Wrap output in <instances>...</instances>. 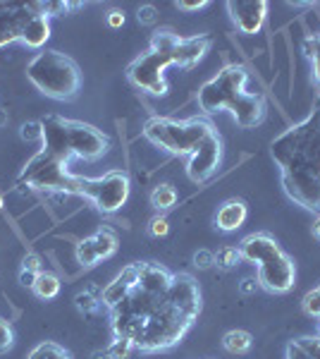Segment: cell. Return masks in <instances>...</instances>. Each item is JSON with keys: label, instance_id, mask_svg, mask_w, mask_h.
I'll return each mask as SVG.
<instances>
[{"label": "cell", "instance_id": "1", "mask_svg": "<svg viewBox=\"0 0 320 359\" xmlns=\"http://www.w3.org/2000/svg\"><path fill=\"white\" fill-rule=\"evenodd\" d=\"M110 314L115 338L130 340L134 350L146 355L170 350L194 326V318L172 302L170 292L146 294L137 287L115 309H110Z\"/></svg>", "mask_w": 320, "mask_h": 359}, {"label": "cell", "instance_id": "2", "mask_svg": "<svg viewBox=\"0 0 320 359\" xmlns=\"http://www.w3.org/2000/svg\"><path fill=\"white\" fill-rule=\"evenodd\" d=\"M292 201L320 213V108L284 130L270 147Z\"/></svg>", "mask_w": 320, "mask_h": 359}, {"label": "cell", "instance_id": "3", "mask_svg": "<svg viewBox=\"0 0 320 359\" xmlns=\"http://www.w3.org/2000/svg\"><path fill=\"white\" fill-rule=\"evenodd\" d=\"M249 82V69L244 65H227L208 79L199 89L196 101L203 113H218L230 111L237 125L244 130L260 125L265 120L267 103L260 91H246Z\"/></svg>", "mask_w": 320, "mask_h": 359}, {"label": "cell", "instance_id": "4", "mask_svg": "<svg viewBox=\"0 0 320 359\" xmlns=\"http://www.w3.org/2000/svg\"><path fill=\"white\" fill-rule=\"evenodd\" d=\"M41 123H43L41 151L53 156L60 163H69V158L98 161L110 151V137L96 125L69 120L62 115H48Z\"/></svg>", "mask_w": 320, "mask_h": 359}, {"label": "cell", "instance_id": "5", "mask_svg": "<svg viewBox=\"0 0 320 359\" xmlns=\"http://www.w3.org/2000/svg\"><path fill=\"white\" fill-rule=\"evenodd\" d=\"M27 79L53 101H72L81 91V69L60 50H41L27 65Z\"/></svg>", "mask_w": 320, "mask_h": 359}, {"label": "cell", "instance_id": "6", "mask_svg": "<svg viewBox=\"0 0 320 359\" xmlns=\"http://www.w3.org/2000/svg\"><path fill=\"white\" fill-rule=\"evenodd\" d=\"M215 130L211 120L206 118H187V120H174V118H148L144 123L141 135L148 139L153 147L172 156H189L196 147Z\"/></svg>", "mask_w": 320, "mask_h": 359}, {"label": "cell", "instance_id": "7", "mask_svg": "<svg viewBox=\"0 0 320 359\" xmlns=\"http://www.w3.org/2000/svg\"><path fill=\"white\" fill-rule=\"evenodd\" d=\"M20 189H36V192H60L81 196V175H72L67 163H60L53 156L39 151L25 165L17 177Z\"/></svg>", "mask_w": 320, "mask_h": 359}, {"label": "cell", "instance_id": "8", "mask_svg": "<svg viewBox=\"0 0 320 359\" xmlns=\"http://www.w3.org/2000/svg\"><path fill=\"white\" fill-rule=\"evenodd\" d=\"M130 175L122 170H110L101 177H81V196L94 204L101 213H115L130 199Z\"/></svg>", "mask_w": 320, "mask_h": 359}, {"label": "cell", "instance_id": "9", "mask_svg": "<svg viewBox=\"0 0 320 359\" xmlns=\"http://www.w3.org/2000/svg\"><path fill=\"white\" fill-rule=\"evenodd\" d=\"M170 65H174V53H160V50L148 48L127 67V79L151 96H165V69Z\"/></svg>", "mask_w": 320, "mask_h": 359}, {"label": "cell", "instance_id": "10", "mask_svg": "<svg viewBox=\"0 0 320 359\" xmlns=\"http://www.w3.org/2000/svg\"><path fill=\"white\" fill-rule=\"evenodd\" d=\"M223 161V139H220L218 130H213L194 151L189 154V163H187V175L191 182L201 184L208 182L220 168Z\"/></svg>", "mask_w": 320, "mask_h": 359}, {"label": "cell", "instance_id": "11", "mask_svg": "<svg viewBox=\"0 0 320 359\" xmlns=\"http://www.w3.org/2000/svg\"><path fill=\"white\" fill-rule=\"evenodd\" d=\"M296 280V269L294 262L284 252L275 254L272 259H267L258 266V285L265 287L267 292L284 294L294 287Z\"/></svg>", "mask_w": 320, "mask_h": 359}, {"label": "cell", "instance_id": "12", "mask_svg": "<svg viewBox=\"0 0 320 359\" xmlns=\"http://www.w3.org/2000/svg\"><path fill=\"white\" fill-rule=\"evenodd\" d=\"M36 13V3H3L0 0V48L20 41L25 27Z\"/></svg>", "mask_w": 320, "mask_h": 359}, {"label": "cell", "instance_id": "13", "mask_svg": "<svg viewBox=\"0 0 320 359\" xmlns=\"http://www.w3.org/2000/svg\"><path fill=\"white\" fill-rule=\"evenodd\" d=\"M230 17L235 22V27L242 34H258L265 25L267 17V3L265 0H230L227 3Z\"/></svg>", "mask_w": 320, "mask_h": 359}, {"label": "cell", "instance_id": "14", "mask_svg": "<svg viewBox=\"0 0 320 359\" xmlns=\"http://www.w3.org/2000/svg\"><path fill=\"white\" fill-rule=\"evenodd\" d=\"M170 297L189 318H199L201 314V287L194 276L189 273H174L170 283Z\"/></svg>", "mask_w": 320, "mask_h": 359}, {"label": "cell", "instance_id": "15", "mask_svg": "<svg viewBox=\"0 0 320 359\" xmlns=\"http://www.w3.org/2000/svg\"><path fill=\"white\" fill-rule=\"evenodd\" d=\"M282 247L277 245V240L267 233H256V235H249L242 240L239 245V254L244 262L253 264V266H260L267 259H272L275 254H280Z\"/></svg>", "mask_w": 320, "mask_h": 359}, {"label": "cell", "instance_id": "16", "mask_svg": "<svg viewBox=\"0 0 320 359\" xmlns=\"http://www.w3.org/2000/svg\"><path fill=\"white\" fill-rule=\"evenodd\" d=\"M172 276L165 266L153 264V262H144L137 264V290L146 292V294H162L170 290Z\"/></svg>", "mask_w": 320, "mask_h": 359}, {"label": "cell", "instance_id": "17", "mask_svg": "<svg viewBox=\"0 0 320 359\" xmlns=\"http://www.w3.org/2000/svg\"><path fill=\"white\" fill-rule=\"evenodd\" d=\"M134 287H137V264H130L127 269H122V273L115 276V280L110 285L103 287L101 304L108 306V309H115Z\"/></svg>", "mask_w": 320, "mask_h": 359}, {"label": "cell", "instance_id": "18", "mask_svg": "<svg viewBox=\"0 0 320 359\" xmlns=\"http://www.w3.org/2000/svg\"><path fill=\"white\" fill-rule=\"evenodd\" d=\"M211 36H189V39H182L177 46V50H174V65H179V67H184V69H189V67H194L196 62H201L203 60V55L211 50Z\"/></svg>", "mask_w": 320, "mask_h": 359}, {"label": "cell", "instance_id": "19", "mask_svg": "<svg viewBox=\"0 0 320 359\" xmlns=\"http://www.w3.org/2000/svg\"><path fill=\"white\" fill-rule=\"evenodd\" d=\"M246 216H249L246 204H244L242 199H230L218 208V213H215V228L225 230V233H235V230H239L244 225Z\"/></svg>", "mask_w": 320, "mask_h": 359}, {"label": "cell", "instance_id": "20", "mask_svg": "<svg viewBox=\"0 0 320 359\" xmlns=\"http://www.w3.org/2000/svg\"><path fill=\"white\" fill-rule=\"evenodd\" d=\"M50 39V25H48V17L43 13H39L29 20V25L25 27V34H22L20 41L27 46V48H43L46 41Z\"/></svg>", "mask_w": 320, "mask_h": 359}, {"label": "cell", "instance_id": "21", "mask_svg": "<svg viewBox=\"0 0 320 359\" xmlns=\"http://www.w3.org/2000/svg\"><path fill=\"white\" fill-rule=\"evenodd\" d=\"M91 242H94V249H96V254H98V262H106V259H110L115 252H118V247H120L118 235H115L110 228L96 230V233L91 235Z\"/></svg>", "mask_w": 320, "mask_h": 359}, {"label": "cell", "instance_id": "22", "mask_svg": "<svg viewBox=\"0 0 320 359\" xmlns=\"http://www.w3.org/2000/svg\"><path fill=\"white\" fill-rule=\"evenodd\" d=\"M32 290L36 292L39 299H53L60 294V278L55 273H48V271H41Z\"/></svg>", "mask_w": 320, "mask_h": 359}, {"label": "cell", "instance_id": "23", "mask_svg": "<svg viewBox=\"0 0 320 359\" xmlns=\"http://www.w3.org/2000/svg\"><path fill=\"white\" fill-rule=\"evenodd\" d=\"M251 343H253L251 333L239 331V328L223 335V347L227 352H232V355H244V352H249L251 350Z\"/></svg>", "mask_w": 320, "mask_h": 359}, {"label": "cell", "instance_id": "24", "mask_svg": "<svg viewBox=\"0 0 320 359\" xmlns=\"http://www.w3.org/2000/svg\"><path fill=\"white\" fill-rule=\"evenodd\" d=\"M151 204H153L155 211H167L177 204V189L172 187L170 182H162L151 192Z\"/></svg>", "mask_w": 320, "mask_h": 359}, {"label": "cell", "instance_id": "25", "mask_svg": "<svg viewBox=\"0 0 320 359\" xmlns=\"http://www.w3.org/2000/svg\"><path fill=\"white\" fill-rule=\"evenodd\" d=\"M101 292L96 285H89L84 292H79L77 297H74V304H77V309L81 314H96L98 309H101Z\"/></svg>", "mask_w": 320, "mask_h": 359}, {"label": "cell", "instance_id": "26", "mask_svg": "<svg viewBox=\"0 0 320 359\" xmlns=\"http://www.w3.org/2000/svg\"><path fill=\"white\" fill-rule=\"evenodd\" d=\"M27 359H72V355L57 343H41L29 352Z\"/></svg>", "mask_w": 320, "mask_h": 359}, {"label": "cell", "instance_id": "27", "mask_svg": "<svg viewBox=\"0 0 320 359\" xmlns=\"http://www.w3.org/2000/svg\"><path fill=\"white\" fill-rule=\"evenodd\" d=\"M77 262L81 264V269H94V266L98 264V254L94 249L91 237H84V240L77 245Z\"/></svg>", "mask_w": 320, "mask_h": 359}, {"label": "cell", "instance_id": "28", "mask_svg": "<svg viewBox=\"0 0 320 359\" xmlns=\"http://www.w3.org/2000/svg\"><path fill=\"white\" fill-rule=\"evenodd\" d=\"M304 50H306V55L311 57L313 77H316V82L320 86V34H313L311 39H306V41H304Z\"/></svg>", "mask_w": 320, "mask_h": 359}, {"label": "cell", "instance_id": "29", "mask_svg": "<svg viewBox=\"0 0 320 359\" xmlns=\"http://www.w3.org/2000/svg\"><path fill=\"white\" fill-rule=\"evenodd\" d=\"M239 262H242L239 247H223L215 254V264H218L220 269H235Z\"/></svg>", "mask_w": 320, "mask_h": 359}, {"label": "cell", "instance_id": "30", "mask_svg": "<svg viewBox=\"0 0 320 359\" xmlns=\"http://www.w3.org/2000/svg\"><path fill=\"white\" fill-rule=\"evenodd\" d=\"M36 8L46 17H60V15L69 13V10L79 8V3H60V0H50V3H36Z\"/></svg>", "mask_w": 320, "mask_h": 359}, {"label": "cell", "instance_id": "31", "mask_svg": "<svg viewBox=\"0 0 320 359\" xmlns=\"http://www.w3.org/2000/svg\"><path fill=\"white\" fill-rule=\"evenodd\" d=\"M134 352V345L125 338H115L113 343L108 345V357L110 359H130Z\"/></svg>", "mask_w": 320, "mask_h": 359}, {"label": "cell", "instance_id": "32", "mask_svg": "<svg viewBox=\"0 0 320 359\" xmlns=\"http://www.w3.org/2000/svg\"><path fill=\"white\" fill-rule=\"evenodd\" d=\"M20 137L25 142H43V123L41 120H29L20 127Z\"/></svg>", "mask_w": 320, "mask_h": 359}, {"label": "cell", "instance_id": "33", "mask_svg": "<svg viewBox=\"0 0 320 359\" xmlns=\"http://www.w3.org/2000/svg\"><path fill=\"white\" fill-rule=\"evenodd\" d=\"M15 345V331L13 326H10L8 318L0 316V355H8L10 350H13Z\"/></svg>", "mask_w": 320, "mask_h": 359}, {"label": "cell", "instance_id": "34", "mask_svg": "<svg viewBox=\"0 0 320 359\" xmlns=\"http://www.w3.org/2000/svg\"><path fill=\"white\" fill-rule=\"evenodd\" d=\"M304 311L308 316L320 318V292H318V287L304 294Z\"/></svg>", "mask_w": 320, "mask_h": 359}, {"label": "cell", "instance_id": "35", "mask_svg": "<svg viewBox=\"0 0 320 359\" xmlns=\"http://www.w3.org/2000/svg\"><path fill=\"white\" fill-rule=\"evenodd\" d=\"M299 345L311 355V359H320V335H306V338H299Z\"/></svg>", "mask_w": 320, "mask_h": 359}, {"label": "cell", "instance_id": "36", "mask_svg": "<svg viewBox=\"0 0 320 359\" xmlns=\"http://www.w3.org/2000/svg\"><path fill=\"white\" fill-rule=\"evenodd\" d=\"M137 20L141 22V25H155V22H158V8H155V5H141L137 13Z\"/></svg>", "mask_w": 320, "mask_h": 359}, {"label": "cell", "instance_id": "37", "mask_svg": "<svg viewBox=\"0 0 320 359\" xmlns=\"http://www.w3.org/2000/svg\"><path fill=\"white\" fill-rule=\"evenodd\" d=\"M194 266L201 271L211 269V266H215V254L208 252V249H199V252L194 254Z\"/></svg>", "mask_w": 320, "mask_h": 359}, {"label": "cell", "instance_id": "38", "mask_svg": "<svg viewBox=\"0 0 320 359\" xmlns=\"http://www.w3.org/2000/svg\"><path fill=\"white\" fill-rule=\"evenodd\" d=\"M167 230H170V223H167V218H153V221L148 223V233L153 235V237H162V235H167Z\"/></svg>", "mask_w": 320, "mask_h": 359}, {"label": "cell", "instance_id": "39", "mask_svg": "<svg viewBox=\"0 0 320 359\" xmlns=\"http://www.w3.org/2000/svg\"><path fill=\"white\" fill-rule=\"evenodd\" d=\"M287 359H311V355L299 345V340H292V343L287 345Z\"/></svg>", "mask_w": 320, "mask_h": 359}, {"label": "cell", "instance_id": "40", "mask_svg": "<svg viewBox=\"0 0 320 359\" xmlns=\"http://www.w3.org/2000/svg\"><path fill=\"white\" fill-rule=\"evenodd\" d=\"M206 5H208L206 0H177V3H174V8L187 10V13H194V10H203Z\"/></svg>", "mask_w": 320, "mask_h": 359}, {"label": "cell", "instance_id": "41", "mask_svg": "<svg viewBox=\"0 0 320 359\" xmlns=\"http://www.w3.org/2000/svg\"><path fill=\"white\" fill-rule=\"evenodd\" d=\"M22 269L34 271V273H41V259L36 257V254H27V257L22 259Z\"/></svg>", "mask_w": 320, "mask_h": 359}, {"label": "cell", "instance_id": "42", "mask_svg": "<svg viewBox=\"0 0 320 359\" xmlns=\"http://www.w3.org/2000/svg\"><path fill=\"white\" fill-rule=\"evenodd\" d=\"M122 25H125V13H120V10H110V13H108V27L120 29Z\"/></svg>", "mask_w": 320, "mask_h": 359}, {"label": "cell", "instance_id": "43", "mask_svg": "<svg viewBox=\"0 0 320 359\" xmlns=\"http://www.w3.org/2000/svg\"><path fill=\"white\" fill-rule=\"evenodd\" d=\"M36 278H39V273H34V271H25V269L20 271V283H22L25 287H34Z\"/></svg>", "mask_w": 320, "mask_h": 359}, {"label": "cell", "instance_id": "44", "mask_svg": "<svg viewBox=\"0 0 320 359\" xmlns=\"http://www.w3.org/2000/svg\"><path fill=\"white\" fill-rule=\"evenodd\" d=\"M256 285H258V280H256V278H244L242 285H239V290H242L244 294H251V292L256 290Z\"/></svg>", "mask_w": 320, "mask_h": 359}, {"label": "cell", "instance_id": "45", "mask_svg": "<svg viewBox=\"0 0 320 359\" xmlns=\"http://www.w3.org/2000/svg\"><path fill=\"white\" fill-rule=\"evenodd\" d=\"M313 235H316L318 240H320V216L316 218V223H313Z\"/></svg>", "mask_w": 320, "mask_h": 359}, {"label": "cell", "instance_id": "46", "mask_svg": "<svg viewBox=\"0 0 320 359\" xmlns=\"http://www.w3.org/2000/svg\"><path fill=\"white\" fill-rule=\"evenodd\" d=\"M8 120H10V118H8V113H5L3 108H0V127H3V125H8Z\"/></svg>", "mask_w": 320, "mask_h": 359}, {"label": "cell", "instance_id": "47", "mask_svg": "<svg viewBox=\"0 0 320 359\" xmlns=\"http://www.w3.org/2000/svg\"><path fill=\"white\" fill-rule=\"evenodd\" d=\"M94 359H110V357H108V350H103V352H94Z\"/></svg>", "mask_w": 320, "mask_h": 359}, {"label": "cell", "instance_id": "48", "mask_svg": "<svg viewBox=\"0 0 320 359\" xmlns=\"http://www.w3.org/2000/svg\"><path fill=\"white\" fill-rule=\"evenodd\" d=\"M3 204H5V196H3V192H0V211H3Z\"/></svg>", "mask_w": 320, "mask_h": 359}, {"label": "cell", "instance_id": "49", "mask_svg": "<svg viewBox=\"0 0 320 359\" xmlns=\"http://www.w3.org/2000/svg\"><path fill=\"white\" fill-rule=\"evenodd\" d=\"M318 94H320V86H318Z\"/></svg>", "mask_w": 320, "mask_h": 359}]
</instances>
